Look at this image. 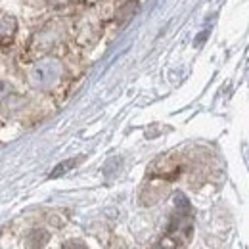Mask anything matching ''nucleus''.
I'll return each instance as SVG.
<instances>
[{"mask_svg": "<svg viewBox=\"0 0 249 249\" xmlns=\"http://www.w3.org/2000/svg\"><path fill=\"white\" fill-rule=\"evenodd\" d=\"M192 228H194V220L190 215V207L186 205L184 211L178 209L175 218L171 220L167 234L161 240V249H184L192 236Z\"/></svg>", "mask_w": 249, "mask_h": 249, "instance_id": "f257e3e1", "label": "nucleus"}, {"mask_svg": "<svg viewBox=\"0 0 249 249\" xmlns=\"http://www.w3.org/2000/svg\"><path fill=\"white\" fill-rule=\"evenodd\" d=\"M18 35V19L6 10H0V46L10 44Z\"/></svg>", "mask_w": 249, "mask_h": 249, "instance_id": "f03ea898", "label": "nucleus"}, {"mask_svg": "<svg viewBox=\"0 0 249 249\" xmlns=\"http://www.w3.org/2000/svg\"><path fill=\"white\" fill-rule=\"evenodd\" d=\"M75 0H48V4H50V8H54V10H67L71 4H73Z\"/></svg>", "mask_w": 249, "mask_h": 249, "instance_id": "7ed1b4c3", "label": "nucleus"}, {"mask_svg": "<svg viewBox=\"0 0 249 249\" xmlns=\"http://www.w3.org/2000/svg\"><path fill=\"white\" fill-rule=\"evenodd\" d=\"M63 249H87L81 242H69V244H65Z\"/></svg>", "mask_w": 249, "mask_h": 249, "instance_id": "20e7f679", "label": "nucleus"}]
</instances>
